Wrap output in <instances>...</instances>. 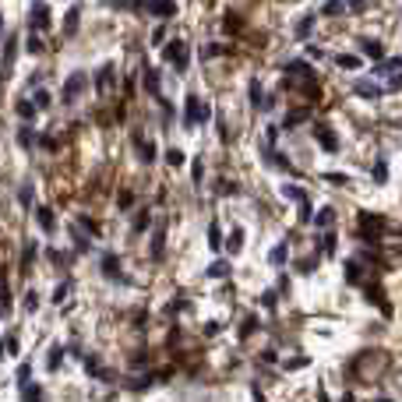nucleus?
<instances>
[{
    "instance_id": "f257e3e1",
    "label": "nucleus",
    "mask_w": 402,
    "mask_h": 402,
    "mask_svg": "<svg viewBox=\"0 0 402 402\" xmlns=\"http://www.w3.org/2000/svg\"><path fill=\"white\" fill-rule=\"evenodd\" d=\"M162 60L173 64L176 71H187V64H191V50H187V43H184V39H173L169 46H162Z\"/></svg>"
},
{
    "instance_id": "f03ea898",
    "label": "nucleus",
    "mask_w": 402,
    "mask_h": 402,
    "mask_svg": "<svg viewBox=\"0 0 402 402\" xmlns=\"http://www.w3.org/2000/svg\"><path fill=\"white\" fill-rule=\"evenodd\" d=\"M212 113H208V106L198 99V95H187V102H184V124L187 127H198V124H205Z\"/></svg>"
},
{
    "instance_id": "7ed1b4c3",
    "label": "nucleus",
    "mask_w": 402,
    "mask_h": 402,
    "mask_svg": "<svg viewBox=\"0 0 402 402\" xmlns=\"http://www.w3.org/2000/svg\"><path fill=\"white\" fill-rule=\"evenodd\" d=\"M381 233H385V219H378L374 212H360V237L367 243H378Z\"/></svg>"
},
{
    "instance_id": "20e7f679",
    "label": "nucleus",
    "mask_w": 402,
    "mask_h": 402,
    "mask_svg": "<svg viewBox=\"0 0 402 402\" xmlns=\"http://www.w3.org/2000/svg\"><path fill=\"white\" fill-rule=\"evenodd\" d=\"M28 28L32 32L50 28V7H46V0H32V7H28Z\"/></svg>"
},
{
    "instance_id": "39448f33",
    "label": "nucleus",
    "mask_w": 402,
    "mask_h": 402,
    "mask_svg": "<svg viewBox=\"0 0 402 402\" xmlns=\"http://www.w3.org/2000/svg\"><path fill=\"white\" fill-rule=\"evenodd\" d=\"M81 92H85V75H78V71H75L71 78L64 81V95H60V99H64V102H75Z\"/></svg>"
},
{
    "instance_id": "423d86ee",
    "label": "nucleus",
    "mask_w": 402,
    "mask_h": 402,
    "mask_svg": "<svg viewBox=\"0 0 402 402\" xmlns=\"http://www.w3.org/2000/svg\"><path fill=\"white\" fill-rule=\"evenodd\" d=\"M314 138H318V145H321V149H328V152H339V138H335V134H332V127H318V131H314Z\"/></svg>"
},
{
    "instance_id": "0eeeda50",
    "label": "nucleus",
    "mask_w": 402,
    "mask_h": 402,
    "mask_svg": "<svg viewBox=\"0 0 402 402\" xmlns=\"http://www.w3.org/2000/svg\"><path fill=\"white\" fill-rule=\"evenodd\" d=\"M145 7H149L152 14H162V18H173V14H176V4H173V0H145Z\"/></svg>"
},
{
    "instance_id": "6e6552de",
    "label": "nucleus",
    "mask_w": 402,
    "mask_h": 402,
    "mask_svg": "<svg viewBox=\"0 0 402 402\" xmlns=\"http://www.w3.org/2000/svg\"><path fill=\"white\" fill-rule=\"evenodd\" d=\"M141 75H145V92L159 99V95H162V85H159V71H156V67H145Z\"/></svg>"
},
{
    "instance_id": "1a4fd4ad",
    "label": "nucleus",
    "mask_w": 402,
    "mask_h": 402,
    "mask_svg": "<svg viewBox=\"0 0 402 402\" xmlns=\"http://www.w3.org/2000/svg\"><path fill=\"white\" fill-rule=\"evenodd\" d=\"M102 272H106L109 279H120V258L106 250V254H102Z\"/></svg>"
},
{
    "instance_id": "9d476101",
    "label": "nucleus",
    "mask_w": 402,
    "mask_h": 402,
    "mask_svg": "<svg viewBox=\"0 0 402 402\" xmlns=\"http://www.w3.org/2000/svg\"><path fill=\"white\" fill-rule=\"evenodd\" d=\"M286 71H289V75H300V78H314V67H311V64H307V60H289V64H286Z\"/></svg>"
},
{
    "instance_id": "9b49d317",
    "label": "nucleus",
    "mask_w": 402,
    "mask_h": 402,
    "mask_svg": "<svg viewBox=\"0 0 402 402\" xmlns=\"http://www.w3.org/2000/svg\"><path fill=\"white\" fill-rule=\"evenodd\" d=\"M134 145H138V152H141V162H156V145H152V141H145L141 134H134Z\"/></svg>"
},
{
    "instance_id": "f8f14e48",
    "label": "nucleus",
    "mask_w": 402,
    "mask_h": 402,
    "mask_svg": "<svg viewBox=\"0 0 402 402\" xmlns=\"http://www.w3.org/2000/svg\"><path fill=\"white\" fill-rule=\"evenodd\" d=\"M35 223H39V226L50 233V230L57 226V219H53V208H46V205H43V208H35Z\"/></svg>"
},
{
    "instance_id": "ddd939ff",
    "label": "nucleus",
    "mask_w": 402,
    "mask_h": 402,
    "mask_svg": "<svg viewBox=\"0 0 402 402\" xmlns=\"http://www.w3.org/2000/svg\"><path fill=\"white\" fill-rule=\"evenodd\" d=\"M113 71H117L113 64H102V67L95 71V85H99V88H109V85H113Z\"/></svg>"
},
{
    "instance_id": "4468645a",
    "label": "nucleus",
    "mask_w": 402,
    "mask_h": 402,
    "mask_svg": "<svg viewBox=\"0 0 402 402\" xmlns=\"http://www.w3.org/2000/svg\"><path fill=\"white\" fill-rule=\"evenodd\" d=\"M208 247H212L215 254H219V250L226 247V240H223V230H219V223H212V226H208Z\"/></svg>"
},
{
    "instance_id": "2eb2a0df",
    "label": "nucleus",
    "mask_w": 402,
    "mask_h": 402,
    "mask_svg": "<svg viewBox=\"0 0 402 402\" xmlns=\"http://www.w3.org/2000/svg\"><path fill=\"white\" fill-rule=\"evenodd\" d=\"M360 46H363V53H367L371 60H381V57H385V46H381L378 39H363Z\"/></svg>"
},
{
    "instance_id": "dca6fc26",
    "label": "nucleus",
    "mask_w": 402,
    "mask_h": 402,
    "mask_svg": "<svg viewBox=\"0 0 402 402\" xmlns=\"http://www.w3.org/2000/svg\"><path fill=\"white\" fill-rule=\"evenodd\" d=\"M35 113H39V106H35V99H21V102H18V117H21L25 124H28V120H32Z\"/></svg>"
},
{
    "instance_id": "f3484780",
    "label": "nucleus",
    "mask_w": 402,
    "mask_h": 402,
    "mask_svg": "<svg viewBox=\"0 0 402 402\" xmlns=\"http://www.w3.org/2000/svg\"><path fill=\"white\" fill-rule=\"evenodd\" d=\"M265 102H268V99H265V92H261V81L254 78L250 81V106H254V109H265Z\"/></svg>"
},
{
    "instance_id": "a211bd4d",
    "label": "nucleus",
    "mask_w": 402,
    "mask_h": 402,
    "mask_svg": "<svg viewBox=\"0 0 402 402\" xmlns=\"http://www.w3.org/2000/svg\"><path fill=\"white\" fill-rule=\"evenodd\" d=\"M162 250H166V230H156L152 233V258H162Z\"/></svg>"
},
{
    "instance_id": "6ab92c4d",
    "label": "nucleus",
    "mask_w": 402,
    "mask_h": 402,
    "mask_svg": "<svg viewBox=\"0 0 402 402\" xmlns=\"http://www.w3.org/2000/svg\"><path fill=\"white\" fill-rule=\"evenodd\" d=\"M356 95H363V99H378V95H381V88H378V85H371V81H356Z\"/></svg>"
},
{
    "instance_id": "aec40b11",
    "label": "nucleus",
    "mask_w": 402,
    "mask_h": 402,
    "mask_svg": "<svg viewBox=\"0 0 402 402\" xmlns=\"http://www.w3.org/2000/svg\"><path fill=\"white\" fill-rule=\"evenodd\" d=\"M230 275V261H212L208 265V279H226Z\"/></svg>"
},
{
    "instance_id": "412c9836",
    "label": "nucleus",
    "mask_w": 402,
    "mask_h": 402,
    "mask_svg": "<svg viewBox=\"0 0 402 402\" xmlns=\"http://www.w3.org/2000/svg\"><path fill=\"white\" fill-rule=\"evenodd\" d=\"M226 250H230V254H240V250H243V230H233V233H230Z\"/></svg>"
},
{
    "instance_id": "4be33fe9",
    "label": "nucleus",
    "mask_w": 402,
    "mask_h": 402,
    "mask_svg": "<svg viewBox=\"0 0 402 402\" xmlns=\"http://www.w3.org/2000/svg\"><path fill=\"white\" fill-rule=\"evenodd\" d=\"M39 399H43L39 385H21V402H39Z\"/></svg>"
},
{
    "instance_id": "5701e85b",
    "label": "nucleus",
    "mask_w": 402,
    "mask_h": 402,
    "mask_svg": "<svg viewBox=\"0 0 402 402\" xmlns=\"http://www.w3.org/2000/svg\"><path fill=\"white\" fill-rule=\"evenodd\" d=\"M335 223V208H321L318 215H314V226H321V230H328Z\"/></svg>"
},
{
    "instance_id": "b1692460",
    "label": "nucleus",
    "mask_w": 402,
    "mask_h": 402,
    "mask_svg": "<svg viewBox=\"0 0 402 402\" xmlns=\"http://www.w3.org/2000/svg\"><path fill=\"white\" fill-rule=\"evenodd\" d=\"M335 64H339V67H346V71H356V67H360V57H353V53H339V57H335Z\"/></svg>"
},
{
    "instance_id": "393cba45",
    "label": "nucleus",
    "mask_w": 402,
    "mask_h": 402,
    "mask_svg": "<svg viewBox=\"0 0 402 402\" xmlns=\"http://www.w3.org/2000/svg\"><path fill=\"white\" fill-rule=\"evenodd\" d=\"M286 258H289V247H286V243L272 247V254H268V261H272V265H286Z\"/></svg>"
},
{
    "instance_id": "a878e982",
    "label": "nucleus",
    "mask_w": 402,
    "mask_h": 402,
    "mask_svg": "<svg viewBox=\"0 0 402 402\" xmlns=\"http://www.w3.org/2000/svg\"><path fill=\"white\" fill-rule=\"evenodd\" d=\"M321 11L328 14V18H339V14L346 11V0H324V7H321Z\"/></svg>"
},
{
    "instance_id": "bb28decb",
    "label": "nucleus",
    "mask_w": 402,
    "mask_h": 402,
    "mask_svg": "<svg viewBox=\"0 0 402 402\" xmlns=\"http://www.w3.org/2000/svg\"><path fill=\"white\" fill-rule=\"evenodd\" d=\"M75 226H78V230H85L88 237H95V233H99V223H95V219H88V215H78V223H75Z\"/></svg>"
},
{
    "instance_id": "cd10ccee",
    "label": "nucleus",
    "mask_w": 402,
    "mask_h": 402,
    "mask_svg": "<svg viewBox=\"0 0 402 402\" xmlns=\"http://www.w3.org/2000/svg\"><path fill=\"white\" fill-rule=\"evenodd\" d=\"M311 32H314V14H304V21L297 25V35H300V39H307Z\"/></svg>"
},
{
    "instance_id": "c85d7f7f",
    "label": "nucleus",
    "mask_w": 402,
    "mask_h": 402,
    "mask_svg": "<svg viewBox=\"0 0 402 402\" xmlns=\"http://www.w3.org/2000/svg\"><path fill=\"white\" fill-rule=\"evenodd\" d=\"M60 363H64V349H60V346H53V349H50V360H46V367H50V371H57Z\"/></svg>"
},
{
    "instance_id": "c756f323",
    "label": "nucleus",
    "mask_w": 402,
    "mask_h": 402,
    "mask_svg": "<svg viewBox=\"0 0 402 402\" xmlns=\"http://www.w3.org/2000/svg\"><path fill=\"white\" fill-rule=\"evenodd\" d=\"M35 258V240H25V250H21V268H28Z\"/></svg>"
},
{
    "instance_id": "7c9ffc66",
    "label": "nucleus",
    "mask_w": 402,
    "mask_h": 402,
    "mask_svg": "<svg viewBox=\"0 0 402 402\" xmlns=\"http://www.w3.org/2000/svg\"><path fill=\"white\" fill-rule=\"evenodd\" d=\"M149 223H152V215H149V212H138V215H134V233H145Z\"/></svg>"
},
{
    "instance_id": "2f4dec72",
    "label": "nucleus",
    "mask_w": 402,
    "mask_h": 402,
    "mask_svg": "<svg viewBox=\"0 0 402 402\" xmlns=\"http://www.w3.org/2000/svg\"><path fill=\"white\" fill-rule=\"evenodd\" d=\"M346 279H349V282H363V272H360V265H356V261H349V265H346Z\"/></svg>"
},
{
    "instance_id": "473e14b6",
    "label": "nucleus",
    "mask_w": 402,
    "mask_h": 402,
    "mask_svg": "<svg viewBox=\"0 0 402 402\" xmlns=\"http://www.w3.org/2000/svg\"><path fill=\"white\" fill-rule=\"evenodd\" d=\"M282 194H286V198H293V201H304V198H307L297 184H286V187H282Z\"/></svg>"
},
{
    "instance_id": "72a5a7b5",
    "label": "nucleus",
    "mask_w": 402,
    "mask_h": 402,
    "mask_svg": "<svg viewBox=\"0 0 402 402\" xmlns=\"http://www.w3.org/2000/svg\"><path fill=\"white\" fill-rule=\"evenodd\" d=\"M374 180H378V184H385V180H388V166H385V159L374 162Z\"/></svg>"
},
{
    "instance_id": "f704fd0d",
    "label": "nucleus",
    "mask_w": 402,
    "mask_h": 402,
    "mask_svg": "<svg viewBox=\"0 0 402 402\" xmlns=\"http://www.w3.org/2000/svg\"><path fill=\"white\" fill-rule=\"evenodd\" d=\"M300 120H307V109H293V113L286 117V127H297Z\"/></svg>"
},
{
    "instance_id": "c9c22d12",
    "label": "nucleus",
    "mask_w": 402,
    "mask_h": 402,
    "mask_svg": "<svg viewBox=\"0 0 402 402\" xmlns=\"http://www.w3.org/2000/svg\"><path fill=\"white\" fill-rule=\"evenodd\" d=\"M300 223H314V212H311V201L307 198L300 201Z\"/></svg>"
},
{
    "instance_id": "e433bc0d",
    "label": "nucleus",
    "mask_w": 402,
    "mask_h": 402,
    "mask_svg": "<svg viewBox=\"0 0 402 402\" xmlns=\"http://www.w3.org/2000/svg\"><path fill=\"white\" fill-rule=\"evenodd\" d=\"M78 7H71V11H67V21H64V28H67V32H75V28H78Z\"/></svg>"
},
{
    "instance_id": "4c0bfd02",
    "label": "nucleus",
    "mask_w": 402,
    "mask_h": 402,
    "mask_svg": "<svg viewBox=\"0 0 402 402\" xmlns=\"http://www.w3.org/2000/svg\"><path fill=\"white\" fill-rule=\"evenodd\" d=\"M258 332V318H247V321L240 324V339H247V335H254Z\"/></svg>"
},
{
    "instance_id": "58836bf2",
    "label": "nucleus",
    "mask_w": 402,
    "mask_h": 402,
    "mask_svg": "<svg viewBox=\"0 0 402 402\" xmlns=\"http://www.w3.org/2000/svg\"><path fill=\"white\" fill-rule=\"evenodd\" d=\"M166 162H169V166H184V152H180V149H169V152H166Z\"/></svg>"
},
{
    "instance_id": "ea45409f",
    "label": "nucleus",
    "mask_w": 402,
    "mask_h": 402,
    "mask_svg": "<svg viewBox=\"0 0 402 402\" xmlns=\"http://www.w3.org/2000/svg\"><path fill=\"white\" fill-rule=\"evenodd\" d=\"M18 141H21V145H32V141H35V134H32V127H28V124L18 131Z\"/></svg>"
},
{
    "instance_id": "a19ab883",
    "label": "nucleus",
    "mask_w": 402,
    "mask_h": 402,
    "mask_svg": "<svg viewBox=\"0 0 402 402\" xmlns=\"http://www.w3.org/2000/svg\"><path fill=\"white\" fill-rule=\"evenodd\" d=\"M67 289H71V282H60V286L53 289V304H64V297H67Z\"/></svg>"
},
{
    "instance_id": "79ce46f5",
    "label": "nucleus",
    "mask_w": 402,
    "mask_h": 402,
    "mask_svg": "<svg viewBox=\"0 0 402 402\" xmlns=\"http://www.w3.org/2000/svg\"><path fill=\"white\" fill-rule=\"evenodd\" d=\"M321 254H335V233H324V240H321Z\"/></svg>"
},
{
    "instance_id": "37998d69",
    "label": "nucleus",
    "mask_w": 402,
    "mask_h": 402,
    "mask_svg": "<svg viewBox=\"0 0 402 402\" xmlns=\"http://www.w3.org/2000/svg\"><path fill=\"white\" fill-rule=\"evenodd\" d=\"M28 53H43V43H39V32L28 35Z\"/></svg>"
},
{
    "instance_id": "c03bdc74",
    "label": "nucleus",
    "mask_w": 402,
    "mask_h": 402,
    "mask_svg": "<svg viewBox=\"0 0 402 402\" xmlns=\"http://www.w3.org/2000/svg\"><path fill=\"white\" fill-rule=\"evenodd\" d=\"M35 106H39V109H46V106H50V92H46V88H39V92H35Z\"/></svg>"
},
{
    "instance_id": "a18cd8bd",
    "label": "nucleus",
    "mask_w": 402,
    "mask_h": 402,
    "mask_svg": "<svg viewBox=\"0 0 402 402\" xmlns=\"http://www.w3.org/2000/svg\"><path fill=\"white\" fill-rule=\"evenodd\" d=\"M117 205H120V208H131V205H134V194H131V191H120Z\"/></svg>"
},
{
    "instance_id": "49530a36",
    "label": "nucleus",
    "mask_w": 402,
    "mask_h": 402,
    "mask_svg": "<svg viewBox=\"0 0 402 402\" xmlns=\"http://www.w3.org/2000/svg\"><path fill=\"white\" fill-rule=\"evenodd\" d=\"M324 180H328V184H349L346 173H324Z\"/></svg>"
},
{
    "instance_id": "de8ad7c7",
    "label": "nucleus",
    "mask_w": 402,
    "mask_h": 402,
    "mask_svg": "<svg viewBox=\"0 0 402 402\" xmlns=\"http://www.w3.org/2000/svg\"><path fill=\"white\" fill-rule=\"evenodd\" d=\"M18 198H21V205H32V184H25V187L18 191Z\"/></svg>"
},
{
    "instance_id": "09e8293b",
    "label": "nucleus",
    "mask_w": 402,
    "mask_h": 402,
    "mask_svg": "<svg viewBox=\"0 0 402 402\" xmlns=\"http://www.w3.org/2000/svg\"><path fill=\"white\" fill-rule=\"evenodd\" d=\"M191 176H194V184H201V176H205V166H201V162H194V166H191Z\"/></svg>"
},
{
    "instance_id": "8fccbe9b",
    "label": "nucleus",
    "mask_w": 402,
    "mask_h": 402,
    "mask_svg": "<svg viewBox=\"0 0 402 402\" xmlns=\"http://www.w3.org/2000/svg\"><path fill=\"white\" fill-rule=\"evenodd\" d=\"M314 265H318V258H304V261H300V272L307 275V272H314Z\"/></svg>"
},
{
    "instance_id": "3c124183",
    "label": "nucleus",
    "mask_w": 402,
    "mask_h": 402,
    "mask_svg": "<svg viewBox=\"0 0 402 402\" xmlns=\"http://www.w3.org/2000/svg\"><path fill=\"white\" fill-rule=\"evenodd\" d=\"M35 307H39V297L28 293V297H25V311H35Z\"/></svg>"
},
{
    "instance_id": "603ef678",
    "label": "nucleus",
    "mask_w": 402,
    "mask_h": 402,
    "mask_svg": "<svg viewBox=\"0 0 402 402\" xmlns=\"http://www.w3.org/2000/svg\"><path fill=\"white\" fill-rule=\"evenodd\" d=\"M152 43H156V46H159V43H166V28H162V25L152 32Z\"/></svg>"
},
{
    "instance_id": "864d4df0",
    "label": "nucleus",
    "mask_w": 402,
    "mask_h": 402,
    "mask_svg": "<svg viewBox=\"0 0 402 402\" xmlns=\"http://www.w3.org/2000/svg\"><path fill=\"white\" fill-rule=\"evenodd\" d=\"M215 53H219V46H215V43H212V46H205V50H201V57H205V60H212V57H215Z\"/></svg>"
},
{
    "instance_id": "5fc2aeb1",
    "label": "nucleus",
    "mask_w": 402,
    "mask_h": 402,
    "mask_svg": "<svg viewBox=\"0 0 402 402\" xmlns=\"http://www.w3.org/2000/svg\"><path fill=\"white\" fill-rule=\"evenodd\" d=\"M286 367H289V371H297V367H307V356H297V360H289Z\"/></svg>"
},
{
    "instance_id": "6e6d98bb",
    "label": "nucleus",
    "mask_w": 402,
    "mask_h": 402,
    "mask_svg": "<svg viewBox=\"0 0 402 402\" xmlns=\"http://www.w3.org/2000/svg\"><path fill=\"white\" fill-rule=\"evenodd\" d=\"M18 381H21V385H28V363H21V367H18Z\"/></svg>"
},
{
    "instance_id": "4d7b16f0",
    "label": "nucleus",
    "mask_w": 402,
    "mask_h": 402,
    "mask_svg": "<svg viewBox=\"0 0 402 402\" xmlns=\"http://www.w3.org/2000/svg\"><path fill=\"white\" fill-rule=\"evenodd\" d=\"M261 304H265V307H275V293H272V289H268V293H265V297H261Z\"/></svg>"
},
{
    "instance_id": "13d9d810",
    "label": "nucleus",
    "mask_w": 402,
    "mask_h": 402,
    "mask_svg": "<svg viewBox=\"0 0 402 402\" xmlns=\"http://www.w3.org/2000/svg\"><path fill=\"white\" fill-rule=\"evenodd\" d=\"M219 328H223L219 321H208V324H205V332H208V335H219Z\"/></svg>"
},
{
    "instance_id": "bf43d9fd",
    "label": "nucleus",
    "mask_w": 402,
    "mask_h": 402,
    "mask_svg": "<svg viewBox=\"0 0 402 402\" xmlns=\"http://www.w3.org/2000/svg\"><path fill=\"white\" fill-rule=\"evenodd\" d=\"M346 7H353V11H363V0H346Z\"/></svg>"
},
{
    "instance_id": "052dcab7",
    "label": "nucleus",
    "mask_w": 402,
    "mask_h": 402,
    "mask_svg": "<svg viewBox=\"0 0 402 402\" xmlns=\"http://www.w3.org/2000/svg\"><path fill=\"white\" fill-rule=\"evenodd\" d=\"M388 88H402V75H399V78H392V81H388Z\"/></svg>"
},
{
    "instance_id": "680f3d73",
    "label": "nucleus",
    "mask_w": 402,
    "mask_h": 402,
    "mask_svg": "<svg viewBox=\"0 0 402 402\" xmlns=\"http://www.w3.org/2000/svg\"><path fill=\"white\" fill-rule=\"evenodd\" d=\"M106 4H113V7H117V4H120V0H106Z\"/></svg>"
},
{
    "instance_id": "e2e57ef3",
    "label": "nucleus",
    "mask_w": 402,
    "mask_h": 402,
    "mask_svg": "<svg viewBox=\"0 0 402 402\" xmlns=\"http://www.w3.org/2000/svg\"><path fill=\"white\" fill-rule=\"evenodd\" d=\"M0 35H4V18H0Z\"/></svg>"
},
{
    "instance_id": "0e129e2a",
    "label": "nucleus",
    "mask_w": 402,
    "mask_h": 402,
    "mask_svg": "<svg viewBox=\"0 0 402 402\" xmlns=\"http://www.w3.org/2000/svg\"><path fill=\"white\" fill-rule=\"evenodd\" d=\"M0 360H4V342H0Z\"/></svg>"
},
{
    "instance_id": "69168bd1",
    "label": "nucleus",
    "mask_w": 402,
    "mask_h": 402,
    "mask_svg": "<svg viewBox=\"0 0 402 402\" xmlns=\"http://www.w3.org/2000/svg\"><path fill=\"white\" fill-rule=\"evenodd\" d=\"M378 402H388V399H378Z\"/></svg>"
}]
</instances>
